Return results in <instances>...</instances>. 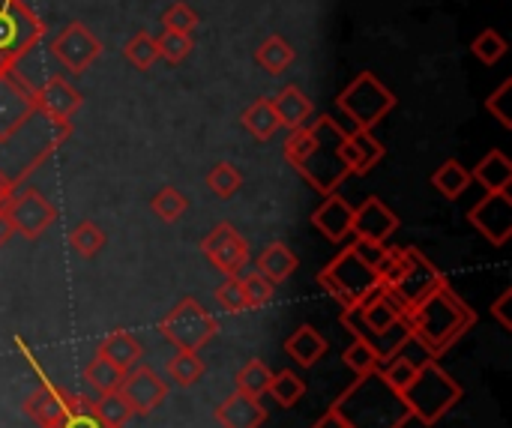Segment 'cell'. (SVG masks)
I'll return each instance as SVG.
<instances>
[{
    "mask_svg": "<svg viewBox=\"0 0 512 428\" xmlns=\"http://www.w3.org/2000/svg\"><path fill=\"white\" fill-rule=\"evenodd\" d=\"M213 297H216V306L222 312H228V315H243L249 309L246 306V297H243V285H240L237 276H225L219 282V288L213 291Z\"/></svg>",
    "mask_w": 512,
    "mask_h": 428,
    "instance_id": "45",
    "label": "cell"
},
{
    "mask_svg": "<svg viewBox=\"0 0 512 428\" xmlns=\"http://www.w3.org/2000/svg\"><path fill=\"white\" fill-rule=\"evenodd\" d=\"M402 219L381 201V198H366L360 207H354V225L351 234L357 240H369V243H387L396 231H399Z\"/></svg>",
    "mask_w": 512,
    "mask_h": 428,
    "instance_id": "18",
    "label": "cell"
},
{
    "mask_svg": "<svg viewBox=\"0 0 512 428\" xmlns=\"http://www.w3.org/2000/svg\"><path fill=\"white\" fill-rule=\"evenodd\" d=\"M351 225H354V207L339 192L327 195L324 204L312 213V228L336 246L351 237Z\"/></svg>",
    "mask_w": 512,
    "mask_h": 428,
    "instance_id": "20",
    "label": "cell"
},
{
    "mask_svg": "<svg viewBox=\"0 0 512 428\" xmlns=\"http://www.w3.org/2000/svg\"><path fill=\"white\" fill-rule=\"evenodd\" d=\"M294 57H297V51H294L291 42H288L285 36H279V33L267 36V39L255 48V63H258L264 72H270V75H282L285 69H291Z\"/></svg>",
    "mask_w": 512,
    "mask_h": 428,
    "instance_id": "29",
    "label": "cell"
},
{
    "mask_svg": "<svg viewBox=\"0 0 512 428\" xmlns=\"http://www.w3.org/2000/svg\"><path fill=\"white\" fill-rule=\"evenodd\" d=\"M165 369H168L171 384H177V387H192V384H198L201 375H204V360H201V354H195V351H177V354L168 360Z\"/></svg>",
    "mask_w": 512,
    "mask_h": 428,
    "instance_id": "35",
    "label": "cell"
},
{
    "mask_svg": "<svg viewBox=\"0 0 512 428\" xmlns=\"http://www.w3.org/2000/svg\"><path fill=\"white\" fill-rule=\"evenodd\" d=\"M471 180L480 183L486 192H504V189H510L512 162L507 159V153L504 150H489L477 162V168L471 171Z\"/></svg>",
    "mask_w": 512,
    "mask_h": 428,
    "instance_id": "28",
    "label": "cell"
},
{
    "mask_svg": "<svg viewBox=\"0 0 512 428\" xmlns=\"http://www.w3.org/2000/svg\"><path fill=\"white\" fill-rule=\"evenodd\" d=\"M240 186H243V174H240L237 165H231V162H219V165H213V168L207 171V189H210L216 198H222V201L234 198V195L240 192Z\"/></svg>",
    "mask_w": 512,
    "mask_h": 428,
    "instance_id": "41",
    "label": "cell"
},
{
    "mask_svg": "<svg viewBox=\"0 0 512 428\" xmlns=\"http://www.w3.org/2000/svg\"><path fill=\"white\" fill-rule=\"evenodd\" d=\"M345 126L330 114L309 120L303 129H294L285 141V162L321 195L339 192V186L351 177L345 162L339 159V144L345 138Z\"/></svg>",
    "mask_w": 512,
    "mask_h": 428,
    "instance_id": "1",
    "label": "cell"
},
{
    "mask_svg": "<svg viewBox=\"0 0 512 428\" xmlns=\"http://www.w3.org/2000/svg\"><path fill=\"white\" fill-rule=\"evenodd\" d=\"M201 255L210 261V267H216L222 276H237L240 270H246L249 264V243L246 237L231 225V222H219L204 240H201Z\"/></svg>",
    "mask_w": 512,
    "mask_h": 428,
    "instance_id": "13",
    "label": "cell"
},
{
    "mask_svg": "<svg viewBox=\"0 0 512 428\" xmlns=\"http://www.w3.org/2000/svg\"><path fill=\"white\" fill-rule=\"evenodd\" d=\"M348 428H405L414 417L381 372L360 375L333 405H330Z\"/></svg>",
    "mask_w": 512,
    "mask_h": 428,
    "instance_id": "3",
    "label": "cell"
},
{
    "mask_svg": "<svg viewBox=\"0 0 512 428\" xmlns=\"http://www.w3.org/2000/svg\"><path fill=\"white\" fill-rule=\"evenodd\" d=\"M237 279H240V285H243V297H246V306H249V309H264V306L273 303L276 285H273L270 279H264L258 270H249V273L240 270Z\"/></svg>",
    "mask_w": 512,
    "mask_h": 428,
    "instance_id": "40",
    "label": "cell"
},
{
    "mask_svg": "<svg viewBox=\"0 0 512 428\" xmlns=\"http://www.w3.org/2000/svg\"><path fill=\"white\" fill-rule=\"evenodd\" d=\"M510 303H512V288H504V291H501V297L492 303V315H495V321H498L507 333H512Z\"/></svg>",
    "mask_w": 512,
    "mask_h": 428,
    "instance_id": "49",
    "label": "cell"
},
{
    "mask_svg": "<svg viewBox=\"0 0 512 428\" xmlns=\"http://www.w3.org/2000/svg\"><path fill=\"white\" fill-rule=\"evenodd\" d=\"M507 39L495 30V27H486V30H480L477 36H474V42H471V51H474V57L483 63V66H495L504 54H507Z\"/></svg>",
    "mask_w": 512,
    "mask_h": 428,
    "instance_id": "43",
    "label": "cell"
},
{
    "mask_svg": "<svg viewBox=\"0 0 512 428\" xmlns=\"http://www.w3.org/2000/svg\"><path fill=\"white\" fill-rule=\"evenodd\" d=\"M234 384H237V393H243V396H249V399H261V396H267V390H270V384H273V372L267 369V363L249 360V363L237 372Z\"/></svg>",
    "mask_w": 512,
    "mask_h": 428,
    "instance_id": "33",
    "label": "cell"
},
{
    "mask_svg": "<svg viewBox=\"0 0 512 428\" xmlns=\"http://www.w3.org/2000/svg\"><path fill=\"white\" fill-rule=\"evenodd\" d=\"M33 99H36V111L39 114H45L51 120H60V123H72V117L84 105V96L60 72L51 75L39 90H33Z\"/></svg>",
    "mask_w": 512,
    "mask_h": 428,
    "instance_id": "17",
    "label": "cell"
},
{
    "mask_svg": "<svg viewBox=\"0 0 512 428\" xmlns=\"http://www.w3.org/2000/svg\"><path fill=\"white\" fill-rule=\"evenodd\" d=\"M342 360H345V366L360 378V375H372V372H378L381 369V357H378V351L369 345V342H363V339H354L351 342V348L342 354Z\"/></svg>",
    "mask_w": 512,
    "mask_h": 428,
    "instance_id": "44",
    "label": "cell"
},
{
    "mask_svg": "<svg viewBox=\"0 0 512 428\" xmlns=\"http://www.w3.org/2000/svg\"><path fill=\"white\" fill-rule=\"evenodd\" d=\"M105 231L93 222V219H84V222H78L72 231H69V246H72V252L75 255H81V258H96L102 249H105Z\"/></svg>",
    "mask_w": 512,
    "mask_h": 428,
    "instance_id": "34",
    "label": "cell"
},
{
    "mask_svg": "<svg viewBox=\"0 0 512 428\" xmlns=\"http://www.w3.org/2000/svg\"><path fill=\"white\" fill-rule=\"evenodd\" d=\"M93 414L105 428H123L135 414L120 393H105L93 402Z\"/></svg>",
    "mask_w": 512,
    "mask_h": 428,
    "instance_id": "38",
    "label": "cell"
},
{
    "mask_svg": "<svg viewBox=\"0 0 512 428\" xmlns=\"http://www.w3.org/2000/svg\"><path fill=\"white\" fill-rule=\"evenodd\" d=\"M411 417H417L423 426H438L459 402H462V384H456L453 375H447L438 360H426L417 369V378L402 393Z\"/></svg>",
    "mask_w": 512,
    "mask_h": 428,
    "instance_id": "5",
    "label": "cell"
},
{
    "mask_svg": "<svg viewBox=\"0 0 512 428\" xmlns=\"http://www.w3.org/2000/svg\"><path fill=\"white\" fill-rule=\"evenodd\" d=\"M273 108H276V117H279V126L282 129H288V132H294V129H303L309 120H312V114H315V105H312V99L297 87V84H288V87H282L273 99Z\"/></svg>",
    "mask_w": 512,
    "mask_h": 428,
    "instance_id": "23",
    "label": "cell"
},
{
    "mask_svg": "<svg viewBox=\"0 0 512 428\" xmlns=\"http://www.w3.org/2000/svg\"><path fill=\"white\" fill-rule=\"evenodd\" d=\"M468 222L492 243V246H507L512 237V198L510 189L504 192H489L468 210Z\"/></svg>",
    "mask_w": 512,
    "mask_h": 428,
    "instance_id": "14",
    "label": "cell"
},
{
    "mask_svg": "<svg viewBox=\"0 0 512 428\" xmlns=\"http://www.w3.org/2000/svg\"><path fill=\"white\" fill-rule=\"evenodd\" d=\"M57 60L51 57V51H48V45H42V42H36L33 48H27L15 63H12V75L27 87V90H39L51 75H57V66H54Z\"/></svg>",
    "mask_w": 512,
    "mask_h": 428,
    "instance_id": "21",
    "label": "cell"
},
{
    "mask_svg": "<svg viewBox=\"0 0 512 428\" xmlns=\"http://www.w3.org/2000/svg\"><path fill=\"white\" fill-rule=\"evenodd\" d=\"M99 357H105L108 363H114L117 369H123V372H129V369H135L138 363H141V345H138V339L129 333V330H114V333H108L102 342H99V351H96Z\"/></svg>",
    "mask_w": 512,
    "mask_h": 428,
    "instance_id": "27",
    "label": "cell"
},
{
    "mask_svg": "<svg viewBox=\"0 0 512 428\" xmlns=\"http://www.w3.org/2000/svg\"><path fill=\"white\" fill-rule=\"evenodd\" d=\"M48 36V24L27 6V0H0V75Z\"/></svg>",
    "mask_w": 512,
    "mask_h": 428,
    "instance_id": "8",
    "label": "cell"
},
{
    "mask_svg": "<svg viewBox=\"0 0 512 428\" xmlns=\"http://www.w3.org/2000/svg\"><path fill=\"white\" fill-rule=\"evenodd\" d=\"M66 405H69V414H66V420H63L60 428H105L96 420V414H93V402L72 396V399H66Z\"/></svg>",
    "mask_w": 512,
    "mask_h": 428,
    "instance_id": "47",
    "label": "cell"
},
{
    "mask_svg": "<svg viewBox=\"0 0 512 428\" xmlns=\"http://www.w3.org/2000/svg\"><path fill=\"white\" fill-rule=\"evenodd\" d=\"M15 237V228H12V219L6 213V207H0V246H6L9 240Z\"/></svg>",
    "mask_w": 512,
    "mask_h": 428,
    "instance_id": "50",
    "label": "cell"
},
{
    "mask_svg": "<svg viewBox=\"0 0 512 428\" xmlns=\"http://www.w3.org/2000/svg\"><path fill=\"white\" fill-rule=\"evenodd\" d=\"M24 414L36 423L39 428H60L66 414H69V405L60 393H54L51 387H39L27 402H24Z\"/></svg>",
    "mask_w": 512,
    "mask_h": 428,
    "instance_id": "25",
    "label": "cell"
},
{
    "mask_svg": "<svg viewBox=\"0 0 512 428\" xmlns=\"http://www.w3.org/2000/svg\"><path fill=\"white\" fill-rule=\"evenodd\" d=\"M3 207L12 219L15 234H21L24 240H39L57 219L54 204L33 186H18Z\"/></svg>",
    "mask_w": 512,
    "mask_h": 428,
    "instance_id": "11",
    "label": "cell"
},
{
    "mask_svg": "<svg viewBox=\"0 0 512 428\" xmlns=\"http://www.w3.org/2000/svg\"><path fill=\"white\" fill-rule=\"evenodd\" d=\"M312 428H348V426H345V423H342V417L330 408L321 420H315V426Z\"/></svg>",
    "mask_w": 512,
    "mask_h": 428,
    "instance_id": "52",
    "label": "cell"
},
{
    "mask_svg": "<svg viewBox=\"0 0 512 428\" xmlns=\"http://www.w3.org/2000/svg\"><path fill=\"white\" fill-rule=\"evenodd\" d=\"M18 189V183L6 174V171H0V207L12 198V192Z\"/></svg>",
    "mask_w": 512,
    "mask_h": 428,
    "instance_id": "51",
    "label": "cell"
},
{
    "mask_svg": "<svg viewBox=\"0 0 512 428\" xmlns=\"http://www.w3.org/2000/svg\"><path fill=\"white\" fill-rule=\"evenodd\" d=\"M306 390H309L306 381H303L297 372L285 369V372L273 375V384H270L267 396H273V402H276L279 408H294V405L306 396Z\"/></svg>",
    "mask_w": 512,
    "mask_h": 428,
    "instance_id": "37",
    "label": "cell"
},
{
    "mask_svg": "<svg viewBox=\"0 0 512 428\" xmlns=\"http://www.w3.org/2000/svg\"><path fill=\"white\" fill-rule=\"evenodd\" d=\"M342 324H345V330H351L354 339L369 342L378 351L381 363L396 357L411 342L405 312L396 306V300L384 288H378L363 303H357L351 309H342Z\"/></svg>",
    "mask_w": 512,
    "mask_h": 428,
    "instance_id": "4",
    "label": "cell"
},
{
    "mask_svg": "<svg viewBox=\"0 0 512 428\" xmlns=\"http://www.w3.org/2000/svg\"><path fill=\"white\" fill-rule=\"evenodd\" d=\"M405 249H408L405 273H402L390 288H384V291L396 300V306H399L402 312H411V309L420 306L435 288H441L447 279H444V273H441L420 249H414V246H405Z\"/></svg>",
    "mask_w": 512,
    "mask_h": 428,
    "instance_id": "10",
    "label": "cell"
},
{
    "mask_svg": "<svg viewBox=\"0 0 512 428\" xmlns=\"http://www.w3.org/2000/svg\"><path fill=\"white\" fill-rule=\"evenodd\" d=\"M243 129L255 138V141H273V135L282 129L279 126V117H276V108L270 99H255L246 111H243Z\"/></svg>",
    "mask_w": 512,
    "mask_h": 428,
    "instance_id": "30",
    "label": "cell"
},
{
    "mask_svg": "<svg viewBox=\"0 0 512 428\" xmlns=\"http://www.w3.org/2000/svg\"><path fill=\"white\" fill-rule=\"evenodd\" d=\"M405 324L432 357H441L477 327V312L444 282L420 306L405 312Z\"/></svg>",
    "mask_w": 512,
    "mask_h": 428,
    "instance_id": "2",
    "label": "cell"
},
{
    "mask_svg": "<svg viewBox=\"0 0 512 428\" xmlns=\"http://www.w3.org/2000/svg\"><path fill=\"white\" fill-rule=\"evenodd\" d=\"M264 420L267 411L261 408V399H249L237 390L216 408V423L222 428H261Z\"/></svg>",
    "mask_w": 512,
    "mask_h": 428,
    "instance_id": "22",
    "label": "cell"
},
{
    "mask_svg": "<svg viewBox=\"0 0 512 428\" xmlns=\"http://www.w3.org/2000/svg\"><path fill=\"white\" fill-rule=\"evenodd\" d=\"M51 57L72 75H81L93 66V60L102 54V42L81 24V21H69L51 42H48Z\"/></svg>",
    "mask_w": 512,
    "mask_h": 428,
    "instance_id": "12",
    "label": "cell"
},
{
    "mask_svg": "<svg viewBox=\"0 0 512 428\" xmlns=\"http://www.w3.org/2000/svg\"><path fill=\"white\" fill-rule=\"evenodd\" d=\"M399 105L396 93L375 75V72H360L339 96L336 108L351 120L354 129H375L393 108Z\"/></svg>",
    "mask_w": 512,
    "mask_h": 428,
    "instance_id": "7",
    "label": "cell"
},
{
    "mask_svg": "<svg viewBox=\"0 0 512 428\" xmlns=\"http://www.w3.org/2000/svg\"><path fill=\"white\" fill-rule=\"evenodd\" d=\"M471 171L459 162V159H447L435 174H432V186L447 198V201H459L468 189H471Z\"/></svg>",
    "mask_w": 512,
    "mask_h": 428,
    "instance_id": "31",
    "label": "cell"
},
{
    "mask_svg": "<svg viewBox=\"0 0 512 428\" xmlns=\"http://www.w3.org/2000/svg\"><path fill=\"white\" fill-rule=\"evenodd\" d=\"M297 267H300V258H297L285 243H270V246H264V252L255 258V270H258L264 279H270L273 285H282L285 279H291Z\"/></svg>",
    "mask_w": 512,
    "mask_h": 428,
    "instance_id": "26",
    "label": "cell"
},
{
    "mask_svg": "<svg viewBox=\"0 0 512 428\" xmlns=\"http://www.w3.org/2000/svg\"><path fill=\"white\" fill-rule=\"evenodd\" d=\"M195 48V36L192 33H174V30H162V36H156V51H159V60L177 66L183 63Z\"/></svg>",
    "mask_w": 512,
    "mask_h": 428,
    "instance_id": "42",
    "label": "cell"
},
{
    "mask_svg": "<svg viewBox=\"0 0 512 428\" xmlns=\"http://www.w3.org/2000/svg\"><path fill=\"white\" fill-rule=\"evenodd\" d=\"M123 57L129 66H135L138 72H147L153 69V63L159 60V51H156V36L147 33V30H138L126 45H123Z\"/></svg>",
    "mask_w": 512,
    "mask_h": 428,
    "instance_id": "36",
    "label": "cell"
},
{
    "mask_svg": "<svg viewBox=\"0 0 512 428\" xmlns=\"http://www.w3.org/2000/svg\"><path fill=\"white\" fill-rule=\"evenodd\" d=\"M117 393L126 399V405L132 408L135 417H147L168 399V384L153 369L135 366L123 375V384Z\"/></svg>",
    "mask_w": 512,
    "mask_h": 428,
    "instance_id": "15",
    "label": "cell"
},
{
    "mask_svg": "<svg viewBox=\"0 0 512 428\" xmlns=\"http://www.w3.org/2000/svg\"><path fill=\"white\" fill-rule=\"evenodd\" d=\"M339 159L345 162V168L351 174H369L381 159H384V144L375 138V132L369 129H354L342 138L339 144Z\"/></svg>",
    "mask_w": 512,
    "mask_h": 428,
    "instance_id": "19",
    "label": "cell"
},
{
    "mask_svg": "<svg viewBox=\"0 0 512 428\" xmlns=\"http://www.w3.org/2000/svg\"><path fill=\"white\" fill-rule=\"evenodd\" d=\"M123 369H117L114 363H108L105 357H93L90 363H87V369H84V381H87V387L96 393V396H105V393H117L120 390V384H123Z\"/></svg>",
    "mask_w": 512,
    "mask_h": 428,
    "instance_id": "32",
    "label": "cell"
},
{
    "mask_svg": "<svg viewBox=\"0 0 512 428\" xmlns=\"http://www.w3.org/2000/svg\"><path fill=\"white\" fill-rule=\"evenodd\" d=\"M318 285L342 303V309H351L357 303H363L366 297H372L381 288V279L375 273L372 264H366L360 258V252L351 246H345L321 273H318Z\"/></svg>",
    "mask_w": 512,
    "mask_h": 428,
    "instance_id": "6",
    "label": "cell"
},
{
    "mask_svg": "<svg viewBox=\"0 0 512 428\" xmlns=\"http://www.w3.org/2000/svg\"><path fill=\"white\" fill-rule=\"evenodd\" d=\"M198 24H201L198 12H195L189 3H183V0L171 3V6L162 12V27H165V30H174V33H195Z\"/></svg>",
    "mask_w": 512,
    "mask_h": 428,
    "instance_id": "46",
    "label": "cell"
},
{
    "mask_svg": "<svg viewBox=\"0 0 512 428\" xmlns=\"http://www.w3.org/2000/svg\"><path fill=\"white\" fill-rule=\"evenodd\" d=\"M512 93V81L507 78V81H501V87L486 99V111L504 126V129H512V120H510V111H507V99H510Z\"/></svg>",
    "mask_w": 512,
    "mask_h": 428,
    "instance_id": "48",
    "label": "cell"
},
{
    "mask_svg": "<svg viewBox=\"0 0 512 428\" xmlns=\"http://www.w3.org/2000/svg\"><path fill=\"white\" fill-rule=\"evenodd\" d=\"M219 324L216 318L195 300V297H183L162 321H159V336L174 345L177 351H201L213 342Z\"/></svg>",
    "mask_w": 512,
    "mask_h": 428,
    "instance_id": "9",
    "label": "cell"
},
{
    "mask_svg": "<svg viewBox=\"0 0 512 428\" xmlns=\"http://www.w3.org/2000/svg\"><path fill=\"white\" fill-rule=\"evenodd\" d=\"M330 351V342L312 327V324H303L297 327L288 339H285V354L291 360H297L300 369H312L318 360H324Z\"/></svg>",
    "mask_w": 512,
    "mask_h": 428,
    "instance_id": "24",
    "label": "cell"
},
{
    "mask_svg": "<svg viewBox=\"0 0 512 428\" xmlns=\"http://www.w3.org/2000/svg\"><path fill=\"white\" fill-rule=\"evenodd\" d=\"M150 210L162 219V222H180L186 213H189V198L180 192V189H174V186H165V189H159L156 195H153V201H150Z\"/></svg>",
    "mask_w": 512,
    "mask_h": 428,
    "instance_id": "39",
    "label": "cell"
},
{
    "mask_svg": "<svg viewBox=\"0 0 512 428\" xmlns=\"http://www.w3.org/2000/svg\"><path fill=\"white\" fill-rule=\"evenodd\" d=\"M36 114L33 90H27L12 72L0 75V141L15 135Z\"/></svg>",
    "mask_w": 512,
    "mask_h": 428,
    "instance_id": "16",
    "label": "cell"
}]
</instances>
